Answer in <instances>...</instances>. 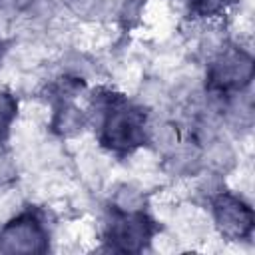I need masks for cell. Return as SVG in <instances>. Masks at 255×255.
Listing matches in <instances>:
<instances>
[{"mask_svg":"<svg viewBox=\"0 0 255 255\" xmlns=\"http://www.w3.org/2000/svg\"><path fill=\"white\" fill-rule=\"evenodd\" d=\"M253 74V64L251 58L243 50H227L221 54L213 68H211V84L219 90H231V88H241L249 82Z\"/></svg>","mask_w":255,"mask_h":255,"instance_id":"6da1fadb","label":"cell"},{"mask_svg":"<svg viewBox=\"0 0 255 255\" xmlns=\"http://www.w3.org/2000/svg\"><path fill=\"white\" fill-rule=\"evenodd\" d=\"M0 249L6 253H34L44 249V233L34 219L22 217L0 233Z\"/></svg>","mask_w":255,"mask_h":255,"instance_id":"7a4b0ae2","label":"cell"},{"mask_svg":"<svg viewBox=\"0 0 255 255\" xmlns=\"http://www.w3.org/2000/svg\"><path fill=\"white\" fill-rule=\"evenodd\" d=\"M143 120L135 110H118L110 116L104 128V141L116 149H126L141 139Z\"/></svg>","mask_w":255,"mask_h":255,"instance_id":"3957f363","label":"cell"},{"mask_svg":"<svg viewBox=\"0 0 255 255\" xmlns=\"http://www.w3.org/2000/svg\"><path fill=\"white\" fill-rule=\"evenodd\" d=\"M215 221L223 235L239 239L251 231L253 215L251 209L233 195H221L215 201Z\"/></svg>","mask_w":255,"mask_h":255,"instance_id":"277c9868","label":"cell"},{"mask_svg":"<svg viewBox=\"0 0 255 255\" xmlns=\"http://www.w3.org/2000/svg\"><path fill=\"white\" fill-rule=\"evenodd\" d=\"M112 235H114V241L122 249L135 251L147 239L149 229H147V223L143 221V217H124V219L116 221Z\"/></svg>","mask_w":255,"mask_h":255,"instance_id":"5b68a950","label":"cell"},{"mask_svg":"<svg viewBox=\"0 0 255 255\" xmlns=\"http://www.w3.org/2000/svg\"><path fill=\"white\" fill-rule=\"evenodd\" d=\"M229 0H193V6L199 14L203 16H209V14H215L219 10H223L227 6Z\"/></svg>","mask_w":255,"mask_h":255,"instance_id":"8992f818","label":"cell"},{"mask_svg":"<svg viewBox=\"0 0 255 255\" xmlns=\"http://www.w3.org/2000/svg\"><path fill=\"white\" fill-rule=\"evenodd\" d=\"M12 116H14V102H12V98L6 96V94H0V131L6 129L8 122L12 120Z\"/></svg>","mask_w":255,"mask_h":255,"instance_id":"52a82bcc","label":"cell"}]
</instances>
